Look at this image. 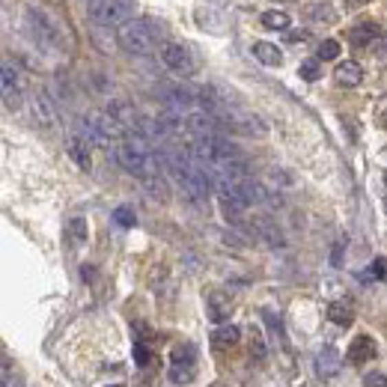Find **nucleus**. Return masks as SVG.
<instances>
[{
  "instance_id": "2eb2a0df",
  "label": "nucleus",
  "mask_w": 387,
  "mask_h": 387,
  "mask_svg": "<svg viewBox=\"0 0 387 387\" xmlns=\"http://www.w3.org/2000/svg\"><path fill=\"white\" fill-rule=\"evenodd\" d=\"M140 182H143V191H146L152 200L167 203V197H170V194H167V182H164V176H161L158 170H155V173H149V176H143Z\"/></svg>"
},
{
  "instance_id": "9d476101",
  "label": "nucleus",
  "mask_w": 387,
  "mask_h": 387,
  "mask_svg": "<svg viewBox=\"0 0 387 387\" xmlns=\"http://www.w3.org/2000/svg\"><path fill=\"white\" fill-rule=\"evenodd\" d=\"M334 78H337V84L340 87H357L364 80V69L357 66L355 60H343L340 66L334 69Z\"/></svg>"
},
{
  "instance_id": "2f4dec72",
  "label": "nucleus",
  "mask_w": 387,
  "mask_h": 387,
  "mask_svg": "<svg viewBox=\"0 0 387 387\" xmlns=\"http://www.w3.org/2000/svg\"><path fill=\"white\" fill-rule=\"evenodd\" d=\"M250 352H254L256 357H263V355H265V343H263V337H259V334L250 337Z\"/></svg>"
},
{
  "instance_id": "1a4fd4ad",
  "label": "nucleus",
  "mask_w": 387,
  "mask_h": 387,
  "mask_svg": "<svg viewBox=\"0 0 387 387\" xmlns=\"http://www.w3.org/2000/svg\"><path fill=\"white\" fill-rule=\"evenodd\" d=\"M340 366H343V361H340L337 349L328 346L316 355V373L322 375V379H334V375H340Z\"/></svg>"
},
{
  "instance_id": "ddd939ff",
  "label": "nucleus",
  "mask_w": 387,
  "mask_h": 387,
  "mask_svg": "<svg viewBox=\"0 0 387 387\" xmlns=\"http://www.w3.org/2000/svg\"><path fill=\"white\" fill-rule=\"evenodd\" d=\"M254 232L263 241H268L272 247H283V236L280 230H277V223H272L268 218H254Z\"/></svg>"
},
{
  "instance_id": "c9c22d12",
  "label": "nucleus",
  "mask_w": 387,
  "mask_h": 387,
  "mask_svg": "<svg viewBox=\"0 0 387 387\" xmlns=\"http://www.w3.org/2000/svg\"><path fill=\"white\" fill-rule=\"evenodd\" d=\"M289 39H292V42H298V39H307V30H295V33H289Z\"/></svg>"
},
{
  "instance_id": "20e7f679",
  "label": "nucleus",
  "mask_w": 387,
  "mask_h": 387,
  "mask_svg": "<svg viewBox=\"0 0 387 387\" xmlns=\"http://www.w3.org/2000/svg\"><path fill=\"white\" fill-rule=\"evenodd\" d=\"M223 129H230V131H239V134H247V137H265L268 134V125L263 116H256V113H247V111H236V107H230L227 113L218 120Z\"/></svg>"
},
{
  "instance_id": "a211bd4d",
  "label": "nucleus",
  "mask_w": 387,
  "mask_h": 387,
  "mask_svg": "<svg viewBox=\"0 0 387 387\" xmlns=\"http://www.w3.org/2000/svg\"><path fill=\"white\" fill-rule=\"evenodd\" d=\"M349 357H352L355 364H364V361H370V357L375 355V343H373V337H357L355 343H352V349H349Z\"/></svg>"
},
{
  "instance_id": "aec40b11",
  "label": "nucleus",
  "mask_w": 387,
  "mask_h": 387,
  "mask_svg": "<svg viewBox=\"0 0 387 387\" xmlns=\"http://www.w3.org/2000/svg\"><path fill=\"white\" fill-rule=\"evenodd\" d=\"M194 346L191 343H179L173 346V352H170V361H173V366H191L194 364Z\"/></svg>"
},
{
  "instance_id": "f3484780",
  "label": "nucleus",
  "mask_w": 387,
  "mask_h": 387,
  "mask_svg": "<svg viewBox=\"0 0 387 387\" xmlns=\"http://www.w3.org/2000/svg\"><path fill=\"white\" fill-rule=\"evenodd\" d=\"M239 340H241V334L236 325H221V328H214V334H212L214 349H232Z\"/></svg>"
},
{
  "instance_id": "72a5a7b5",
  "label": "nucleus",
  "mask_w": 387,
  "mask_h": 387,
  "mask_svg": "<svg viewBox=\"0 0 387 387\" xmlns=\"http://www.w3.org/2000/svg\"><path fill=\"white\" fill-rule=\"evenodd\" d=\"M370 274L375 277V280H384V259H375V263L370 265Z\"/></svg>"
},
{
  "instance_id": "dca6fc26",
  "label": "nucleus",
  "mask_w": 387,
  "mask_h": 387,
  "mask_svg": "<svg viewBox=\"0 0 387 387\" xmlns=\"http://www.w3.org/2000/svg\"><path fill=\"white\" fill-rule=\"evenodd\" d=\"M209 316L214 319V322H223L230 316V310H232V304H230V298L223 292H209Z\"/></svg>"
},
{
  "instance_id": "393cba45",
  "label": "nucleus",
  "mask_w": 387,
  "mask_h": 387,
  "mask_svg": "<svg viewBox=\"0 0 387 387\" xmlns=\"http://www.w3.org/2000/svg\"><path fill=\"white\" fill-rule=\"evenodd\" d=\"M170 382L173 384H191L194 382V370L191 366H173V370H170Z\"/></svg>"
},
{
  "instance_id": "7c9ffc66",
  "label": "nucleus",
  "mask_w": 387,
  "mask_h": 387,
  "mask_svg": "<svg viewBox=\"0 0 387 387\" xmlns=\"http://www.w3.org/2000/svg\"><path fill=\"white\" fill-rule=\"evenodd\" d=\"M268 176H272V182H280L283 188H289V185H292V179H289V173H286V170H272Z\"/></svg>"
},
{
  "instance_id": "4c0bfd02",
  "label": "nucleus",
  "mask_w": 387,
  "mask_h": 387,
  "mask_svg": "<svg viewBox=\"0 0 387 387\" xmlns=\"http://www.w3.org/2000/svg\"><path fill=\"white\" fill-rule=\"evenodd\" d=\"M384 129H387V113H384Z\"/></svg>"
},
{
  "instance_id": "423d86ee",
  "label": "nucleus",
  "mask_w": 387,
  "mask_h": 387,
  "mask_svg": "<svg viewBox=\"0 0 387 387\" xmlns=\"http://www.w3.org/2000/svg\"><path fill=\"white\" fill-rule=\"evenodd\" d=\"M185 131H191L194 137H212V134H221L223 131V125L214 120L212 113H206L203 107L200 111H191L185 116Z\"/></svg>"
},
{
  "instance_id": "f8f14e48",
  "label": "nucleus",
  "mask_w": 387,
  "mask_h": 387,
  "mask_svg": "<svg viewBox=\"0 0 387 387\" xmlns=\"http://www.w3.org/2000/svg\"><path fill=\"white\" fill-rule=\"evenodd\" d=\"M69 155H71V161H75L80 170H89V167H93V161H89V140H84L80 134L69 137Z\"/></svg>"
},
{
  "instance_id": "e433bc0d",
  "label": "nucleus",
  "mask_w": 387,
  "mask_h": 387,
  "mask_svg": "<svg viewBox=\"0 0 387 387\" xmlns=\"http://www.w3.org/2000/svg\"><path fill=\"white\" fill-rule=\"evenodd\" d=\"M384 48H387V30H384Z\"/></svg>"
},
{
  "instance_id": "7ed1b4c3",
  "label": "nucleus",
  "mask_w": 387,
  "mask_h": 387,
  "mask_svg": "<svg viewBox=\"0 0 387 387\" xmlns=\"http://www.w3.org/2000/svg\"><path fill=\"white\" fill-rule=\"evenodd\" d=\"M27 24H30V30L36 33V39L51 45V48H57L63 45V36H66V27H63L57 18L48 15L42 6H27Z\"/></svg>"
},
{
  "instance_id": "9b49d317",
  "label": "nucleus",
  "mask_w": 387,
  "mask_h": 387,
  "mask_svg": "<svg viewBox=\"0 0 387 387\" xmlns=\"http://www.w3.org/2000/svg\"><path fill=\"white\" fill-rule=\"evenodd\" d=\"M33 113H36V120H39L42 125L57 122V111H54V102H51V96L45 93V89H39V93L33 96Z\"/></svg>"
},
{
  "instance_id": "a19ab883",
  "label": "nucleus",
  "mask_w": 387,
  "mask_h": 387,
  "mask_svg": "<svg viewBox=\"0 0 387 387\" xmlns=\"http://www.w3.org/2000/svg\"><path fill=\"white\" fill-rule=\"evenodd\" d=\"M384 182H387V176H384Z\"/></svg>"
},
{
  "instance_id": "f704fd0d",
  "label": "nucleus",
  "mask_w": 387,
  "mask_h": 387,
  "mask_svg": "<svg viewBox=\"0 0 387 387\" xmlns=\"http://www.w3.org/2000/svg\"><path fill=\"white\" fill-rule=\"evenodd\" d=\"M331 263H334V265L343 263V245H337V247H334V256H331Z\"/></svg>"
},
{
  "instance_id": "6e6552de",
  "label": "nucleus",
  "mask_w": 387,
  "mask_h": 387,
  "mask_svg": "<svg viewBox=\"0 0 387 387\" xmlns=\"http://www.w3.org/2000/svg\"><path fill=\"white\" fill-rule=\"evenodd\" d=\"M0 87H3L6 107H18V102H21V93H18V71L9 60L3 63V71H0Z\"/></svg>"
},
{
  "instance_id": "5701e85b",
  "label": "nucleus",
  "mask_w": 387,
  "mask_h": 387,
  "mask_svg": "<svg viewBox=\"0 0 387 387\" xmlns=\"http://www.w3.org/2000/svg\"><path fill=\"white\" fill-rule=\"evenodd\" d=\"M113 221L120 223V227H134V223H137V214H134V209H129V206H120V209L113 212Z\"/></svg>"
},
{
  "instance_id": "4be33fe9",
  "label": "nucleus",
  "mask_w": 387,
  "mask_h": 387,
  "mask_svg": "<svg viewBox=\"0 0 387 387\" xmlns=\"http://www.w3.org/2000/svg\"><path fill=\"white\" fill-rule=\"evenodd\" d=\"M328 319L337 322V325H349L352 322V310L346 304H328Z\"/></svg>"
},
{
  "instance_id": "c85d7f7f",
  "label": "nucleus",
  "mask_w": 387,
  "mask_h": 387,
  "mask_svg": "<svg viewBox=\"0 0 387 387\" xmlns=\"http://www.w3.org/2000/svg\"><path fill=\"white\" fill-rule=\"evenodd\" d=\"M3 387H24L21 379L12 373V366H9V361H3Z\"/></svg>"
},
{
  "instance_id": "bb28decb",
  "label": "nucleus",
  "mask_w": 387,
  "mask_h": 387,
  "mask_svg": "<svg viewBox=\"0 0 387 387\" xmlns=\"http://www.w3.org/2000/svg\"><path fill=\"white\" fill-rule=\"evenodd\" d=\"M319 75H322L319 60H304V63H301V78H304V80H319Z\"/></svg>"
},
{
  "instance_id": "c756f323",
  "label": "nucleus",
  "mask_w": 387,
  "mask_h": 387,
  "mask_svg": "<svg viewBox=\"0 0 387 387\" xmlns=\"http://www.w3.org/2000/svg\"><path fill=\"white\" fill-rule=\"evenodd\" d=\"M134 361H137L140 366H146V364H149V349L143 346V343H134Z\"/></svg>"
},
{
  "instance_id": "412c9836",
  "label": "nucleus",
  "mask_w": 387,
  "mask_h": 387,
  "mask_svg": "<svg viewBox=\"0 0 387 387\" xmlns=\"http://www.w3.org/2000/svg\"><path fill=\"white\" fill-rule=\"evenodd\" d=\"M263 24L268 30H286L289 27V15L283 9H268V12H263Z\"/></svg>"
},
{
  "instance_id": "a878e982",
  "label": "nucleus",
  "mask_w": 387,
  "mask_h": 387,
  "mask_svg": "<svg viewBox=\"0 0 387 387\" xmlns=\"http://www.w3.org/2000/svg\"><path fill=\"white\" fill-rule=\"evenodd\" d=\"M340 57V42L337 39H325L319 45V60H337Z\"/></svg>"
},
{
  "instance_id": "f03ea898",
  "label": "nucleus",
  "mask_w": 387,
  "mask_h": 387,
  "mask_svg": "<svg viewBox=\"0 0 387 387\" xmlns=\"http://www.w3.org/2000/svg\"><path fill=\"white\" fill-rule=\"evenodd\" d=\"M93 21L102 27H122L134 18V0H87Z\"/></svg>"
},
{
  "instance_id": "b1692460",
  "label": "nucleus",
  "mask_w": 387,
  "mask_h": 387,
  "mask_svg": "<svg viewBox=\"0 0 387 387\" xmlns=\"http://www.w3.org/2000/svg\"><path fill=\"white\" fill-rule=\"evenodd\" d=\"M87 232H89V230H87V221H84V218H71V221H69V236L75 239L78 245H80V241H87Z\"/></svg>"
},
{
  "instance_id": "39448f33",
  "label": "nucleus",
  "mask_w": 387,
  "mask_h": 387,
  "mask_svg": "<svg viewBox=\"0 0 387 387\" xmlns=\"http://www.w3.org/2000/svg\"><path fill=\"white\" fill-rule=\"evenodd\" d=\"M161 60H164V66L170 71H176V75H182V78L197 71V63L191 57V51H188L185 45H179V42H167L164 48H161Z\"/></svg>"
},
{
  "instance_id": "79ce46f5",
  "label": "nucleus",
  "mask_w": 387,
  "mask_h": 387,
  "mask_svg": "<svg viewBox=\"0 0 387 387\" xmlns=\"http://www.w3.org/2000/svg\"><path fill=\"white\" fill-rule=\"evenodd\" d=\"M221 387H223V384H221Z\"/></svg>"
},
{
  "instance_id": "f257e3e1",
  "label": "nucleus",
  "mask_w": 387,
  "mask_h": 387,
  "mask_svg": "<svg viewBox=\"0 0 387 387\" xmlns=\"http://www.w3.org/2000/svg\"><path fill=\"white\" fill-rule=\"evenodd\" d=\"M164 36V27H161L155 18H131L129 24L120 27L116 33V42L125 54H134V57H146V54L155 51V42Z\"/></svg>"
},
{
  "instance_id": "4468645a",
  "label": "nucleus",
  "mask_w": 387,
  "mask_h": 387,
  "mask_svg": "<svg viewBox=\"0 0 387 387\" xmlns=\"http://www.w3.org/2000/svg\"><path fill=\"white\" fill-rule=\"evenodd\" d=\"M254 57L263 63V66H280V63H283V51L277 48L274 42H254Z\"/></svg>"
},
{
  "instance_id": "ea45409f",
  "label": "nucleus",
  "mask_w": 387,
  "mask_h": 387,
  "mask_svg": "<svg viewBox=\"0 0 387 387\" xmlns=\"http://www.w3.org/2000/svg\"><path fill=\"white\" fill-rule=\"evenodd\" d=\"M113 387H122V384H113Z\"/></svg>"
},
{
  "instance_id": "473e14b6",
  "label": "nucleus",
  "mask_w": 387,
  "mask_h": 387,
  "mask_svg": "<svg viewBox=\"0 0 387 387\" xmlns=\"http://www.w3.org/2000/svg\"><path fill=\"white\" fill-rule=\"evenodd\" d=\"M313 18L316 21H334V12H328V6H313Z\"/></svg>"
},
{
  "instance_id": "6ab92c4d",
  "label": "nucleus",
  "mask_w": 387,
  "mask_h": 387,
  "mask_svg": "<svg viewBox=\"0 0 387 387\" xmlns=\"http://www.w3.org/2000/svg\"><path fill=\"white\" fill-rule=\"evenodd\" d=\"M375 36H379V27H375L373 21H361V24H357L355 30H352V36H349V39H352L355 45H370Z\"/></svg>"
},
{
  "instance_id": "58836bf2",
  "label": "nucleus",
  "mask_w": 387,
  "mask_h": 387,
  "mask_svg": "<svg viewBox=\"0 0 387 387\" xmlns=\"http://www.w3.org/2000/svg\"><path fill=\"white\" fill-rule=\"evenodd\" d=\"M357 3H366V0H357Z\"/></svg>"
},
{
  "instance_id": "0eeeda50",
  "label": "nucleus",
  "mask_w": 387,
  "mask_h": 387,
  "mask_svg": "<svg viewBox=\"0 0 387 387\" xmlns=\"http://www.w3.org/2000/svg\"><path fill=\"white\" fill-rule=\"evenodd\" d=\"M107 113H111L113 120L122 125V129H125V134H129V131H134V129H137V125H140L137 113H134V107H131L129 102H125V98H113V102H107Z\"/></svg>"
},
{
  "instance_id": "cd10ccee",
  "label": "nucleus",
  "mask_w": 387,
  "mask_h": 387,
  "mask_svg": "<svg viewBox=\"0 0 387 387\" xmlns=\"http://www.w3.org/2000/svg\"><path fill=\"white\" fill-rule=\"evenodd\" d=\"M364 387H387V375L384 373H366Z\"/></svg>"
}]
</instances>
